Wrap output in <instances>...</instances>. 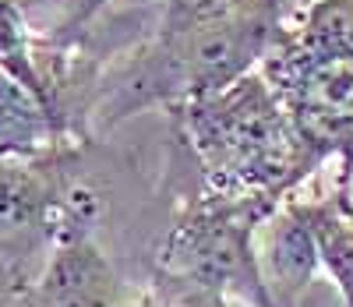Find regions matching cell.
Wrapping results in <instances>:
<instances>
[{
	"mask_svg": "<svg viewBox=\"0 0 353 307\" xmlns=\"http://www.w3.org/2000/svg\"><path fill=\"white\" fill-rule=\"evenodd\" d=\"M81 152L61 148L32 159L0 156V265L8 290L32 283L61 237L85 184L74 177Z\"/></svg>",
	"mask_w": 353,
	"mask_h": 307,
	"instance_id": "obj_4",
	"label": "cell"
},
{
	"mask_svg": "<svg viewBox=\"0 0 353 307\" xmlns=\"http://www.w3.org/2000/svg\"><path fill=\"white\" fill-rule=\"evenodd\" d=\"M110 0H0V25H18L43 43L74 46Z\"/></svg>",
	"mask_w": 353,
	"mask_h": 307,
	"instance_id": "obj_9",
	"label": "cell"
},
{
	"mask_svg": "<svg viewBox=\"0 0 353 307\" xmlns=\"http://www.w3.org/2000/svg\"><path fill=\"white\" fill-rule=\"evenodd\" d=\"M290 0H152L141 32L96 71L81 135L96 138L145 110H173L258 71Z\"/></svg>",
	"mask_w": 353,
	"mask_h": 307,
	"instance_id": "obj_1",
	"label": "cell"
},
{
	"mask_svg": "<svg viewBox=\"0 0 353 307\" xmlns=\"http://www.w3.org/2000/svg\"><path fill=\"white\" fill-rule=\"evenodd\" d=\"M353 57V0H304L290 8L261 71H290Z\"/></svg>",
	"mask_w": 353,
	"mask_h": 307,
	"instance_id": "obj_7",
	"label": "cell"
},
{
	"mask_svg": "<svg viewBox=\"0 0 353 307\" xmlns=\"http://www.w3.org/2000/svg\"><path fill=\"white\" fill-rule=\"evenodd\" d=\"M170 177L176 180V205L166 237L159 240L156 268L209 286L241 307H279L265 283L258 251L261 226L276 208L201 188L173 152Z\"/></svg>",
	"mask_w": 353,
	"mask_h": 307,
	"instance_id": "obj_3",
	"label": "cell"
},
{
	"mask_svg": "<svg viewBox=\"0 0 353 307\" xmlns=\"http://www.w3.org/2000/svg\"><path fill=\"white\" fill-rule=\"evenodd\" d=\"M121 307H241V304H233L230 297L201 286V283H191V279H181V275L152 268L149 286L138 297H128Z\"/></svg>",
	"mask_w": 353,
	"mask_h": 307,
	"instance_id": "obj_10",
	"label": "cell"
},
{
	"mask_svg": "<svg viewBox=\"0 0 353 307\" xmlns=\"http://www.w3.org/2000/svg\"><path fill=\"white\" fill-rule=\"evenodd\" d=\"M261 75L286 99L321 163H336V180L353 184V57Z\"/></svg>",
	"mask_w": 353,
	"mask_h": 307,
	"instance_id": "obj_6",
	"label": "cell"
},
{
	"mask_svg": "<svg viewBox=\"0 0 353 307\" xmlns=\"http://www.w3.org/2000/svg\"><path fill=\"white\" fill-rule=\"evenodd\" d=\"M166 113L170 152L216 195L279 208L325 166L261 68Z\"/></svg>",
	"mask_w": 353,
	"mask_h": 307,
	"instance_id": "obj_2",
	"label": "cell"
},
{
	"mask_svg": "<svg viewBox=\"0 0 353 307\" xmlns=\"http://www.w3.org/2000/svg\"><path fill=\"white\" fill-rule=\"evenodd\" d=\"M297 4H304V0H293V4H290V8H297Z\"/></svg>",
	"mask_w": 353,
	"mask_h": 307,
	"instance_id": "obj_11",
	"label": "cell"
},
{
	"mask_svg": "<svg viewBox=\"0 0 353 307\" xmlns=\"http://www.w3.org/2000/svg\"><path fill=\"white\" fill-rule=\"evenodd\" d=\"M61 148H74V145L61 135L53 117L18 81H11L0 71V156L32 159V156H46V152H61Z\"/></svg>",
	"mask_w": 353,
	"mask_h": 307,
	"instance_id": "obj_8",
	"label": "cell"
},
{
	"mask_svg": "<svg viewBox=\"0 0 353 307\" xmlns=\"http://www.w3.org/2000/svg\"><path fill=\"white\" fill-rule=\"evenodd\" d=\"M96 223L99 195L85 184L39 275L4 293L8 307H121L128 300V290L106 251L99 248Z\"/></svg>",
	"mask_w": 353,
	"mask_h": 307,
	"instance_id": "obj_5",
	"label": "cell"
}]
</instances>
